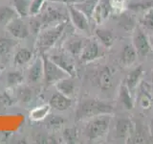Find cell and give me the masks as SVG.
<instances>
[{
  "instance_id": "obj_1",
  "label": "cell",
  "mask_w": 153,
  "mask_h": 144,
  "mask_svg": "<svg viewBox=\"0 0 153 144\" xmlns=\"http://www.w3.org/2000/svg\"><path fill=\"white\" fill-rule=\"evenodd\" d=\"M114 108L111 104L96 98L84 99L78 105L76 110V120L80 121L102 114H112Z\"/></svg>"
},
{
  "instance_id": "obj_2",
  "label": "cell",
  "mask_w": 153,
  "mask_h": 144,
  "mask_svg": "<svg viewBox=\"0 0 153 144\" xmlns=\"http://www.w3.org/2000/svg\"><path fill=\"white\" fill-rule=\"evenodd\" d=\"M111 118V114H102L89 118L83 128L84 136L91 141L103 138L108 134Z\"/></svg>"
},
{
  "instance_id": "obj_3",
  "label": "cell",
  "mask_w": 153,
  "mask_h": 144,
  "mask_svg": "<svg viewBox=\"0 0 153 144\" xmlns=\"http://www.w3.org/2000/svg\"><path fill=\"white\" fill-rule=\"evenodd\" d=\"M66 23L67 21H63L55 24V26H48L40 30L37 34L36 49L40 53H45L50 50L61 37L66 27Z\"/></svg>"
},
{
  "instance_id": "obj_4",
  "label": "cell",
  "mask_w": 153,
  "mask_h": 144,
  "mask_svg": "<svg viewBox=\"0 0 153 144\" xmlns=\"http://www.w3.org/2000/svg\"><path fill=\"white\" fill-rule=\"evenodd\" d=\"M43 60V79L47 85H56L59 80L69 76L66 72L61 69L59 65H56L53 61L49 59V57L45 55L42 56Z\"/></svg>"
},
{
  "instance_id": "obj_5",
  "label": "cell",
  "mask_w": 153,
  "mask_h": 144,
  "mask_svg": "<svg viewBox=\"0 0 153 144\" xmlns=\"http://www.w3.org/2000/svg\"><path fill=\"white\" fill-rule=\"evenodd\" d=\"M102 55L103 53L102 51V48H100L99 42L97 40L86 38L82 51H81L79 55V60L81 62L87 64V62H91L99 59L100 57H102Z\"/></svg>"
},
{
  "instance_id": "obj_6",
  "label": "cell",
  "mask_w": 153,
  "mask_h": 144,
  "mask_svg": "<svg viewBox=\"0 0 153 144\" xmlns=\"http://www.w3.org/2000/svg\"><path fill=\"white\" fill-rule=\"evenodd\" d=\"M132 40H133L132 44L135 47V49L138 53V56L145 57L151 51L148 37L146 35V33L143 32L141 26H137L135 28Z\"/></svg>"
},
{
  "instance_id": "obj_7",
  "label": "cell",
  "mask_w": 153,
  "mask_h": 144,
  "mask_svg": "<svg viewBox=\"0 0 153 144\" xmlns=\"http://www.w3.org/2000/svg\"><path fill=\"white\" fill-rule=\"evenodd\" d=\"M49 59L54 62L56 65H59L61 69H63L69 76L75 77L76 75V65L73 57L69 55L66 51L53 54L49 57Z\"/></svg>"
},
{
  "instance_id": "obj_8",
  "label": "cell",
  "mask_w": 153,
  "mask_h": 144,
  "mask_svg": "<svg viewBox=\"0 0 153 144\" xmlns=\"http://www.w3.org/2000/svg\"><path fill=\"white\" fill-rule=\"evenodd\" d=\"M6 28L8 32L17 40H24V38L30 36L31 34L30 27L23 19L20 18V16L14 18L11 22H9L6 25Z\"/></svg>"
},
{
  "instance_id": "obj_9",
  "label": "cell",
  "mask_w": 153,
  "mask_h": 144,
  "mask_svg": "<svg viewBox=\"0 0 153 144\" xmlns=\"http://www.w3.org/2000/svg\"><path fill=\"white\" fill-rule=\"evenodd\" d=\"M40 19L42 22V27L45 28L48 26H52L53 24H57L63 21H67L66 16L60 11L56 10L54 7H47L46 10L40 16Z\"/></svg>"
},
{
  "instance_id": "obj_10",
  "label": "cell",
  "mask_w": 153,
  "mask_h": 144,
  "mask_svg": "<svg viewBox=\"0 0 153 144\" xmlns=\"http://www.w3.org/2000/svg\"><path fill=\"white\" fill-rule=\"evenodd\" d=\"M68 12L73 25L80 31H88L89 30V18L85 14L76 9L74 5H69Z\"/></svg>"
},
{
  "instance_id": "obj_11",
  "label": "cell",
  "mask_w": 153,
  "mask_h": 144,
  "mask_svg": "<svg viewBox=\"0 0 153 144\" xmlns=\"http://www.w3.org/2000/svg\"><path fill=\"white\" fill-rule=\"evenodd\" d=\"M134 125L131 119L126 117L119 118L116 122V137L120 140H127L133 133Z\"/></svg>"
},
{
  "instance_id": "obj_12",
  "label": "cell",
  "mask_w": 153,
  "mask_h": 144,
  "mask_svg": "<svg viewBox=\"0 0 153 144\" xmlns=\"http://www.w3.org/2000/svg\"><path fill=\"white\" fill-rule=\"evenodd\" d=\"M86 38L80 37H71L63 43L64 50L72 57H79L82 51Z\"/></svg>"
},
{
  "instance_id": "obj_13",
  "label": "cell",
  "mask_w": 153,
  "mask_h": 144,
  "mask_svg": "<svg viewBox=\"0 0 153 144\" xmlns=\"http://www.w3.org/2000/svg\"><path fill=\"white\" fill-rule=\"evenodd\" d=\"M43 60L42 58H37L33 64L29 67L27 71V80L29 83L36 84L43 79Z\"/></svg>"
},
{
  "instance_id": "obj_14",
  "label": "cell",
  "mask_w": 153,
  "mask_h": 144,
  "mask_svg": "<svg viewBox=\"0 0 153 144\" xmlns=\"http://www.w3.org/2000/svg\"><path fill=\"white\" fill-rule=\"evenodd\" d=\"M72 104H73L72 98L59 92V91L56 93L53 94L49 100V105L51 106V108L59 110V112H63V110L69 109Z\"/></svg>"
},
{
  "instance_id": "obj_15",
  "label": "cell",
  "mask_w": 153,
  "mask_h": 144,
  "mask_svg": "<svg viewBox=\"0 0 153 144\" xmlns=\"http://www.w3.org/2000/svg\"><path fill=\"white\" fill-rule=\"evenodd\" d=\"M115 73V70L110 66H103L102 69L100 70L97 82L99 88L102 90H107L112 86L113 82V75Z\"/></svg>"
},
{
  "instance_id": "obj_16",
  "label": "cell",
  "mask_w": 153,
  "mask_h": 144,
  "mask_svg": "<svg viewBox=\"0 0 153 144\" xmlns=\"http://www.w3.org/2000/svg\"><path fill=\"white\" fill-rule=\"evenodd\" d=\"M56 88L59 92L72 98L75 95L76 89V82L74 80V77L67 76L65 78L59 80L56 84Z\"/></svg>"
},
{
  "instance_id": "obj_17",
  "label": "cell",
  "mask_w": 153,
  "mask_h": 144,
  "mask_svg": "<svg viewBox=\"0 0 153 144\" xmlns=\"http://www.w3.org/2000/svg\"><path fill=\"white\" fill-rule=\"evenodd\" d=\"M143 74V65H138L130 72V73L127 74L124 83H126V86L131 92H133V91L136 89V88L138 86L139 83H140V81L142 79Z\"/></svg>"
},
{
  "instance_id": "obj_18",
  "label": "cell",
  "mask_w": 153,
  "mask_h": 144,
  "mask_svg": "<svg viewBox=\"0 0 153 144\" xmlns=\"http://www.w3.org/2000/svg\"><path fill=\"white\" fill-rule=\"evenodd\" d=\"M111 5L108 1H102L100 0L99 2L98 6L96 7V10L93 14V19L95 20V22L97 24H100L104 19H106L107 16H109L110 12H111Z\"/></svg>"
},
{
  "instance_id": "obj_19",
  "label": "cell",
  "mask_w": 153,
  "mask_h": 144,
  "mask_svg": "<svg viewBox=\"0 0 153 144\" xmlns=\"http://www.w3.org/2000/svg\"><path fill=\"white\" fill-rule=\"evenodd\" d=\"M138 53L133 44H126L123 47L121 55V64L122 65L128 67L132 65L136 62Z\"/></svg>"
},
{
  "instance_id": "obj_20",
  "label": "cell",
  "mask_w": 153,
  "mask_h": 144,
  "mask_svg": "<svg viewBox=\"0 0 153 144\" xmlns=\"http://www.w3.org/2000/svg\"><path fill=\"white\" fill-rule=\"evenodd\" d=\"M95 35L97 37L98 40L100 42L104 48L106 49H110L114 44V40H115V37L113 35V33L111 31L107 30V29H103V28H98L97 30L95 31Z\"/></svg>"
},
{
  "instance_id": "obj_21",
  "label": "cell",
  "mask_w": 153,
  "mask_h": 144,
  "mask_svg": "<svg viewBox=\"0 0 153 144\" xmlns=\"http://www.w3.org/2000/svg\"><path fill=\"white\" fill-rule=\"evenodd\" d=\"M19 16V14L16 11V9L11 6L2 5L0 6V25L6 26L13 19Z\"/></svg>"
},
{
  "instance_id": "obj_22",
  "label": "cell",
  "mask_w": 153,
  "mask_h": 144,
  "mask_svg": "<svg viewBox=\"0 0 153 144\" xmlns=\"http://www.w3.org/2000/svg\"><path fill=\"white\" fill-rule=\"evenodd\" d=\"M100 0H83L82 2L75 4L74 6L82 12L86 16L89 18V20L93 16V14L96 10V7L98 6Z\"/></svg>"
},
{
  "instance_id": "obj_23",
  "label": "cell",
  "mask_w": 153,
  "mask_h": 144,
  "mask_svg": "<svg viewBox=\"0 0 153 144\" xmlns=\"http://www.w3.org/2000/svg\"><path fill=\"white\" fill-rule=\"evenodd\" d=\"M33 53L32 50L28 49V48H21L19 49L13 58V64L16 66H22L24 64H28L29 62L32 60Z\"/></svg>"
},
{
  "instance_id": "obj_24",
  "label": "cell",
  "mask_w": 153,
  "mask_h": 144,
  "mask_svg": "<svg viewBox=\"0 0 153 144\" xmlns=\"http://www.w3.org/2000/svg\"><path fill=\"white\" fill-rule=\"evenodd\" d=\"M131 91L128 89L126 86V83H123L121 85V88H120V92H119V98L120 101L123 104V106L126 107L127 110H132L134 107V103L131 97Z\"/></svg>"
},
{
  "instance_id": "obj_25",
  "label": "cell",
  "mask_w": 153,
  "mask_h": 144,
  "mask_svg": "<svg viewBox=\"0 0 153 144\" xmlns=\"http://www.w3.org/2000/svg\"><path fill=\"white\" fill-rule=\"evenodd\" d=\"M50 110H51V106L49 104L41 105L39 107L33 109L29 116H30V119L33 120V121H40V120H43L45 117H47Z\"/></svg>"
},
{
  "instance_id": "obj_26",
  "label": "cell",
  "mask_w": 153,
  "mask_h": 144,
  "mask_svg": "<svg viewBox=\"0 0 153 144\" xmlns=\"http://www.w3.org/2000/svg\"><path fill=\"white\" fill-rule=\"evenodd\" d=\"M13 8L19 14V16H26L29 14L31 0H12Z\"/></svg>"
},
{
  "instance_id": "obj_27",
  "label": "cell",
  "mask_w": 153,
  "mask_h": 144,
  "mask_svg": "<svg viewBox=\"0 0 153 144\" xmlns=\"http://www.w3.org/2000/svg\"><path fill=\"white\" fill-rule=\"evenodd\" d=\"M24 81V75L19 71H10L6 75V83L9 86H18Z\"/></svg>"
},
{
  "instance_id": "obj_28",
  "label": "cell",
  "mask_w": 153,
  "mask_h": 144,
  "mask_svg": "<svg viewBox=\"0 0 153 144\" xmlns=\"http://www.w3.org/2000/svg\"><path fill=\"white\" fill-rule=\"evenodd\" d=\"M16 97L21 103L28 104L32 99V90L27 86L19 85L16 89Z\"/></svg>"
},
{
  "instance_id": "obj_29",
  "label": "cell",
  "mask_w": 153,
  "mask_h": 144,
  "mask_svg": "<svg viewBox=\"0 0 153 144\" xmlns=\"http://www.w3.org/2000/svg\"><path fill=\"white\" fill-rule=\"evenodd\" d=\"M16 44V42L12 38H0V56H5L9 54L13 47Z\"/></svg>"
},
{
  "instance_id": "obj_30",
  "label": "cell",
  "mask_w": 153,
  "mask_h": 144,
  "mask_svg": "<svg viewBox=\"0 0 153 144\" xmlns=\"http://www.w3.org/2000/svg\"><path fill=\"white\" fill-rule=\"evenodd\" d=\"M146 86H143L141 88V92H140V104L142 106V108L143 109H148L151 107L152 104V97L149 94L147 90V88Z\"/></svg>"
},
{
  "instance_id": "obj_31",
  "label": "cell",
  "mask_w": 153,
  "mask_h": 144,
  "mask_svg": "<svg viewBox=\"0 0 153 144\" xmlns=\"http://www.w3.org/2000/svg\"><path fill=\"white\" fill-rule=\"evenodd\" d=\"M141 25L143 28H146V30H149L153 33V10H148L143 14V18L141 19Z\"/></svg>"
},
{
  "instance_id": "obj_32",
  "label": "cell",
  "mask_w": 153,
  "mask_h": 144,
  "mask_svg": "<svg viewBox=\"0 0 153 144\" xmlns=\"http://www.w3.org/2000/svg\"><path fill=\"white\" fill-rule=\"evenodd\" d=\"M128 8L134 12H142V11H148V10L153 9V0L149 1H143V2H138L133 3L128 6Z\"/></svg>"
},
{
  "instance_id": "obj_33",
  "label": "cell",
  "mask_w": 153,
  "mask_h": 144,
  "mask_svg": "<svg viewBox=\"0 0 153 144\" xmlns=\"http://www.w3.org/2000/svg\"><path fill=\"white\" fill-rule=\"evenodd\" d=\"M46 0H32L29 9V16H37L41 12Z\"/></svg>"
},
{
  "instance_id": "obj_34",
  "label": "cell",
  "mask_w": 153,
  "mask_h": 144,
  "mask_svg": "<svg viewBox=\"0 0 153 144\" xmlns=\"http://www.w3.org/2000/svg\"><path fill=\"white\" fill-rule=\"evenodd\" d=\"M63 138L68 143H76L78 141V132L75 128H67L63 131Z\"/></svg>"
},
{
  "instance_id": "obj_35",
  "label": "cell",
  "mask_w": 153,
  "mask_h": 144,
  "mask_svg": "<svg viewBox=\"0 0 153 144\" xmlns=\"http://www.w3.org/2000/svg\"><path fill=\"white\" fill-rule=\"evenodd\" d=\"M29 27H30V31L33 34L37 35V34L40 32L41 28H43L40 17L37 18L36 16H32V17L30 19V26H29Z\"/></svg>"
},
{
  "instance_id": "obj_36",
  "label": "cell",
  "mask_w": 153,
  "mask_h": 144,
  "mask_svg": "<svg viewBox=\"0 0 153 144\" xmlns=\"http://www.w3.org/2000/svg\"><path fill=\"white\" fill-rule=\"evenodd\" d=\"M13 103V99L8 93H2L0 95V110H5Z\"/></svg>"
},
{
  "instance_id": "obj_37",
  "label": "cell",
  "mask_w": 153,
  "mask_h": 144,
  "mask_svg": "<svg viewBox=\"0 0 153 144\" xmlns=\"http://www.w3.org/2000/svg\"><path fill=\"white\" fill-rule=\"evenodd\" d=\"M64 122V120L60 116H52V118L49 120V124L52 125V126H56L59 127L60 125H62Z\"/></svg>"
},
{
  "instance_id": "obj_38",
  "label": "cell",
  "mask_w": 153,
  "mask_h": 144,
  "mask_svg": "<svg viewBox=\"0 0 153 144\" xmlns=\"http://www.w3.org/2000/svg\"><path fill=\"white\" fill-rule=\"evenodd\" d=\"M51 2H56V3H62V4H66V5H75L82 2L83 0H49Z\"/></svg>"
},
{
  "instance_id": "obj_39",
  "label": "cell",
  "mask_w": 153,
  "mask_h": 144,
  "mask_svg": "<svg viewBox=\"0 0 153 144\" xmlns=\"http://www.w3.org/2000/svg\"><path fill=\"white\" fill-rule=\"evenodd\" d=\"M148 40H149V44H150L151 51H153V35L148 37Z\"/></svg>"
},
{
  "instance_id": "obj_40",
  "label": "cell",
  "mask_w": 153,
  "mask_h": 144,
  "mask_svg": "<svg viewBox=\"0 0 153 144\" xmlns=\"http://www.w3.org/2000/svg\"><path fill=\"white\" fill-rule=\"evenodd\" d=\"M151 83H152V86H153V70H152V76H151Z\"/></svg>"
},
{
  "instance_id": "obj_41",
  "label": "cell",
  "mask_w": 153,
  "mask_h": 144,
  "mask_svg": "<svg viewBox=\"0 0 153 144\" xmlns=\"http://www.w3.org/2000/svg\"><path fill=\"white\" fill-rule=\"evenodd\" d=\"M151 127H152V132H153V120L151 121Z\"/></svg>"
},
{
  "instance_id": "obj_42",
  "label": "cell",
  "mask_w": 153,
  "mask_h": 144,
  "mask_svg": "<svg viewBox=\"0 0 153 144\" xmlns=\"http://www.w3.org/2000/svg\"><path fill=\"white\" fill-rule=\"evenodd\" d=\"M117 1H123V0H117Z\"/></svg>"
}]
</instances>
